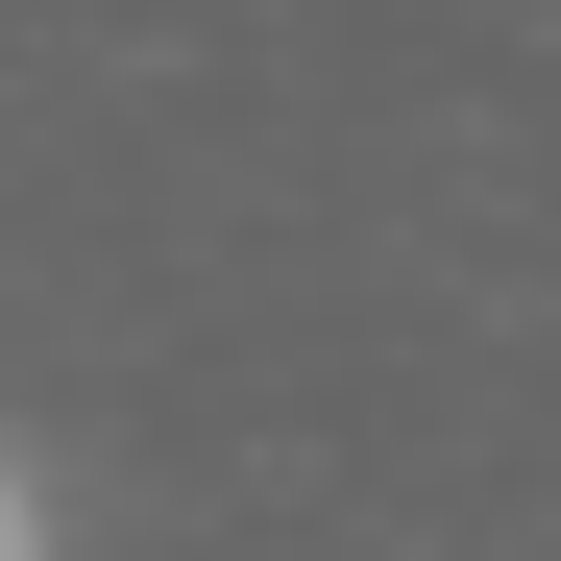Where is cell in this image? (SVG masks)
<instances>
[{"instance_id": "cell-1", "label": "cell", "mask_w": 561, "mask_h": 561, "mask_svg": "<svg viewBox=\"0 0 561 561\" xmlns=\"http://www.w3.org/2000/svg\"><path fill=\"white\" fill-rule=\"evenodd\" d=\"M25 537H49V463H25V439H0V561H25Z\"/></svg>"}]
</instances>
